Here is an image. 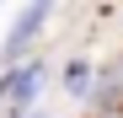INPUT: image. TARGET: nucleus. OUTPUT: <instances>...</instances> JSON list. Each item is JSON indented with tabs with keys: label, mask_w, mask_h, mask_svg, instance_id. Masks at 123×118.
<instances>
[{
	"label": "nucleus",
	"mask_w": 123,
	"mask_h": 118,
	"mask_svg": "<svg viewBox=\"0 0 123 118\" xmlns=\"http://www.w3.org/2000/svg\"><path fill=\"white\" fill-rule=\"evenodd\" d=\"M43 16H48V0H32V6L16 16V27H11V38H6V59H16V54L32 43V32L43 27Z\"/></svg>",
	"instance_id": "obj_1"
},
{
	"label": "nucleus",
	"mask_w": 123,
	"mask_h": 118,
	"mask_svg": "<svg viewBox=\"0 0 123 118\" xmlns=\"http://www.w3.org/2000/svg\"><path fill=\"white\" fill-rule=\"evenodd\" d=\"M64 86H70L75 97H80V91L91 86V65H86V59H75V65H70V75H64Z\"/></svg>",
	"instance_id": "obj_2"
}]
</instances>
